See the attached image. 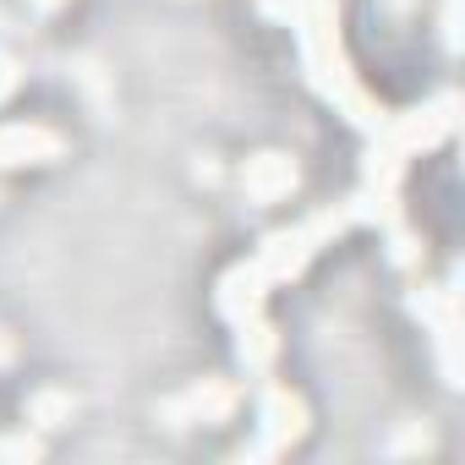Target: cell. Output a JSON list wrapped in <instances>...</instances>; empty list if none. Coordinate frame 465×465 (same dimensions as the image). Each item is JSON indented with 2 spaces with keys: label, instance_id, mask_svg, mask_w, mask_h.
I'll list each match as a JSON object with an SVG mask.
<instances>
[{
  "label": "cell",
  "instance_id": "cell-3",
  "mask_svg": "<svg viewBox=\"0 0 465 465\" xmlns=\"http://www.w3.org/2000/svg\"><path fill=\"white\" fill-rule=\"evenodd\" d=\"M12 94V60H0V99Z\"/></svg>",
  "mask_w": 465,
  "mask_h": 465
},
{
  "label": "cell",
  "instance_id": "cell-2",
  "mask_svg": "<svg viewBox=\"0 0 465 465\" xmlns=\"http://www.w3.org/2000/svg\"><path fill=\"white\" fill-rule=\"evenodd\" d=\"M252 186H257V192H280V186H291V165H285V159H269V165L252 175Z\"/></svg>",
  "mask_w": 465,
  "mask_h": 465
},
{
  "label": "cell",
  "instance_id": "cell-1",
  "mask_svg": "<svg viewBox=\"0 0 465 465\" xmlns=\"http://www.w3.org/2000/svg\"><path fill=\"white\" fill-rule=\"evenodd\" d=\"M28 154H55V138H44V131H6L0 138V165H22Z\"/></svg>",
  "mask_w": 465,
  "mask_h": 465
}]
</instances>
